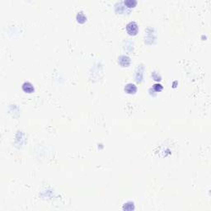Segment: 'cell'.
Listing matches in <instances>:
<instances>
[{
    "instance_id": "4",
    "label": "cell",
    "mask_w": 211,
    "mask_h": 211,
    "mask_svg": "<svg viewBox=\"0 0 211 211\" xmlns=\"http://www.w3.org/2000/svg\"><path fill=\"white\" fill-rule=\"evenodd\" d=\"M22 89H23L24 92H26L27 93H31L34 92V87H33V85L31 83H28V82L23 83Z\"/></svg>"
},
{
    "instance_id": "7",
    "label": "cell",
    "mask_w": 211,
    "mask_h": 211,
    "mask_svg": "<svg viewBox=\"0 0 211 211\" xmlns=\"http://www.w3.org/2000/svg\"><path fill=\"white\" fill-rule=\"evenodd\" d=\"M153 88L155 89L156 92H160L162 90V86L161 84H155L153 85Z\"/></svg>"
},
{
    "instance_id": "2",
    "label": "cell",
    "mask_w": 211,
    "mask_h": 211,
    "mask_svg": "<svg viewBox=\"0 0 211 211\" xmlns=\"http://www.w3.org/2000/svg\"><path fill=\"white\" fill-rule=\"evenodd\" d=\"M124 91L127 93H129V94H134V93H136L137 87H136V86L134 84H133V83H128L124 87Z\"/></svg>"
},
{
    "instance_id": "5",
    "label": "cell",
    "mask_w": 211,
    "mask_h": 211,
    "mask_svg": "<svg viewBox=\"0 0 211 211\" xmlns=\"http://www.w3.org/2000/svg\"><path fill=\"white\" fill-rule=\"evenodd\" d=\"M124 4L129 7H134L136 4H137V2L134 1V0H127L124 2Z\"/></svg>"
},
{
    "instance_id": "1",
    "label": "cell",
    "mask_w": 211,
    "mask_h": 211,
    "mask_svg": "<svg viewBox=\"0 0 211 211\" xmlns=\"http://www.w3.org/2000/svg\"><path fill=\"white\" fill-rule=\"evenodd\" d=\"M126 31L130 36H135L138 31V27L134 22H129L126 26Z\"/></svg>"
},
{
    "instance_id": "6",
    "label": "cell",
    "mask_w": 211,
    "mask_h": 211,
    "mask_svg": "<svg viewBox=\"0 0 211 211\" xmlns=\"http://www.w3.org/2000/svg\"><path fill=\"white\" fill-rule=\"evenodd\" d=\"M77 19H78V21L81 23H83V22H85V20H86V17H85V15L83 14V13H79V14L77 15Z\"/></svg>"
},
{
    "instance_id": "3",
    "label": "cell",
    "mask_w": 211,
    "mask_h": 211,
    "mask_svg": "<svg viewBox=\"0 0 211 211\" xmlns=\"http://www.w3.org/2000/svg\"><path fill=\"white\" fill-rule=\"evenodd\" d=\"M119 63H120V65L123 66V67H127V66L130 65V59L128 56L121 55L119 58Z\"/></svg>"
}]
</instances>
